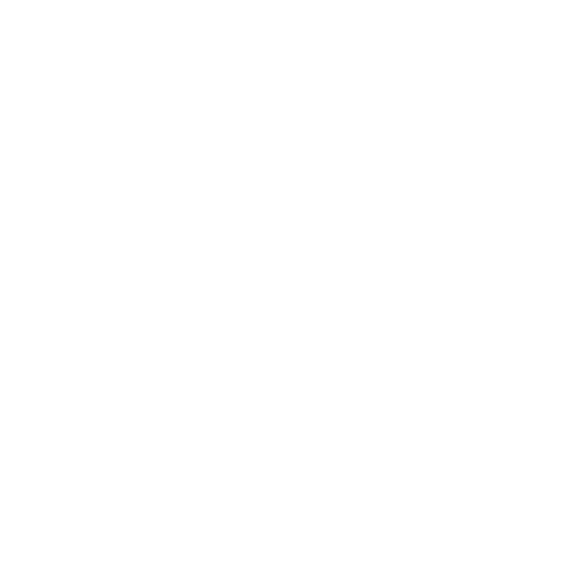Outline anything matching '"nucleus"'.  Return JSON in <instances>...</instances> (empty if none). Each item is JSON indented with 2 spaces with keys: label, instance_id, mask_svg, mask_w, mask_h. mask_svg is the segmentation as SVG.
Listing matches in <instances>:
<instances>
[]
</instances>
